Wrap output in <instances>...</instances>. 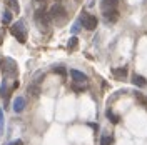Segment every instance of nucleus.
Returning a JSON list of instances; mask_svg holds the SVG:
<instances>
[{"label": "nucleus", "mask_w": 147, "mask_h": 145, "mask_svg": "<svg viewBox=\"0 0 147 145\" xmlns=\"http://www.w3.org/2000/svg\"><path fill=\"white\" fill-rule=\"evenodd\" d=\"M10 34L15 37L20 44H25V42H27V28H25V22L20 20V22H17V23H13V25L10 27Z\"/></svg>", "instance_id": "f257e3e1"}, {"label": "nucleus", "mask_w": 147, "mask_h": 145, "mask_svg": "<svg viewBox=\"0 0 147 145\" xmlns=\"http://www.w3.org/2000/svg\"><path fill=\"white\" fill-rule=\"evenodd\" d=\"M12 18H13V15L10 13V10H5V13H3V23L9 25L10 22H12Z\"/></svg>", "instance_id": "dca6fc26"}, {"label": "nucleus", "mask_w": 147, "mask_h": 145, "mask_svg": "<svg viewBox=\"0 0 147 145\" xmlns=\"http://www.w3.org/2000/svg\"><path fill=\"white\" fill-rule=\"evenodd\" d=\"M114 144V137L112 135H104L100 138V145H112Z\"/></svg>", "instance_id": "ddd939ff"}, {"label": "nucleus", "mask_w": 147, "mask_h": 145, "mask_svg": "<svg viewBox=\"0 0 147 145\" xmlns=\"http://www.w3.org/2000/svg\"><path fill=\"white\" fill-rule=\"evenodd\" d=\"M9 145H22V140H13V142H10Z\"/></svg>", "instance_id": "412c9836"}, {"label": "nucleus", "mask_w": 147, "mask_h": 145, "mask_svg": "<svg viewBox=\"0 0 147 145\" xmlns=\"http://www.w3.org/2000/svg\"><path fill=\"white\" fill-rule=\"evenodd\" d=\"M2 70L5 72V75H9V73H17V65H15V62H13L12 58H5V60L2 62Z\"/></svg>", "instance_id": "39448f33"}, {"label": "nucleus", "mask_w": 147, "mask_h": 145, "mask_svg": "<svg viewBox=\"0 0 147 145\" xmlns=\"http://www.w3.org/2000/svg\"><path fill=\"white\" fill-rule=\"evenodd\" d=\"M70 75H72V79L77 82V83H85V82H87V75L84 72H80V70H77V68H72V70H70Z\"/></svg>", "instance_id": "0eeeda50"}, {"label": "nucleus", "mask_w": 147, "mask_h": 145, "mask_svg": "<svg viewBox=\"0 0 147 145\" xmlns=\"http://www.w3.org/2000/svg\"><path fill=\"white\" fill-rule=\"evenodd\" d=\"M2 130H3V110L0 109V134H2Z\"/></svg>", "instance_id": "6ab92c4d"}, {"label": "nucleus", "mask_w": 147, "mask_h": 145, "mask_svg": "<svg viewBox=\"0 0 147 145\" xmlns=\"http://www.w3.org/2000/svg\"><path fill=\"white\" fill-rule=\"evenodd\" d=\"M117 5H119V0H100L102 10H105V9H117Z\"/></svg>", "instance_id": "1a4fd4ad"}, {"label": "nucleus", "mask_w": 147, "mask_h": 145, "mask_svg": "<svg viewBox=\"0 0 147 145\" xmlns=\"http://www.w3.org/2000/svg\"><path fill=\"white\" fill-rule=\"evenodd\" d=\"M102 15H104V18L109 23H114L119 18V12H117V9H105V10H102Z\"/></svg>", "instance_id": "423d86ee"}, {"label": "nucleus", "mask_w": 147, "mask_h": 145, "mask_svg": "<svg viewBox=\"0 0 147 145\" xmlns=\"http://www.w3.org/2000/svg\"><path fill=\"white\" fill-rule=\"evenodd\" d=\"M0 95H2V97H7V80L2 82V87H0Z\"/></svg>", "instance_id": "f3484780"}, {"label": "nucleus", "mask_w": 147, "mask_h": 145, "mask_svg": "<svg viewBox=\"0 0 147 145\" xmlns=\"http://www.w3.org/2000/svg\"><path fill=\"white\" fill-rule=\"evenodd\" d=\"M50 15H49V12H47L44 7L42 9H37L35 12V22L40 25V28L42 30H47V27H49V23H50Z\"/></svg>", "instance_id": "f03ea898"}, {"label": "nucleus", "mask_w": 147, "mask_h": 145, "mask_svg": "<svg viewBox=\"0 0 147 145\" xmlns=\"http://www.w3.org/2000/svg\"><path fill=\"white\" fill-rule=\"evenodd\" d=\"M132 82H134V85H137V87H146V85H147L146 77H142V75H137V73L132 77Z\"/></svg>", "instance_id": "9d476101"}, {"label": "nucleus", "mask_w": 147, "mask_h": 145, "mask_svg": "<svg viewBox=\"0 0 147 145\" xmlns=\"http://www.w3.org/2000/svg\"><path fill=\"white\" fill-rule=\"evenodd\" d=\"M80 28H82V25H80V22L77 20V22L72 25V28H70V30H72V34H79V30H80Z\"/></svg>", "instance_id": "a211bd4d"}, {"label": "nucleus", "mask_w": 147, "mask_h": 145, "mask_svg": "<svg viewBox=\"0 0 147 145\" xmlns=\"http://www.w3.org/2000/svg\"><path fill=\"white\" fill-rule=\"evenodd\" d=\"M79 22H80L82 28H85V30H95V28H97V18L94 17V15L82 13L80 18H79Z\"/></svg>", "instance_id": "7ed1b4c3"}, {"label": "nucleus", "mask_w": 147, "mask_h": 145, "mask_svg": "<svg viewBox=\"0 0 147 145\" xmlns=\"http://www.w3.org/2000/svg\"><path fill=\"white\" fill-rule=\"evenodd\" d=\"M114 75L120 79V80H124L125 77H127V68L125 67H122V68H114Z\"/></svg>", "instance_id": "9b49d317"}, {"label": "nucleus", "mask_w": 147, "mask_h": 145, "mask_svg": "<svg viewBox=\"0 0 147 145\" xmlns=\"http://www.w3.org/2000/svg\"><path fill=\"white\" fill-rule=\"evenodd\" d=\"M7 2V5H9L10 10H13L15 13L17 12H20V5H18V0H5Z\"/></svg>", "instance_id": "f8f14e48"}, {"label": "nucleus", "mask_w": 147, "mask_h": 145, "mask_svg": "<svg viewBox=\"0 0 147 145\" xmlns=\"http://www.w3.org/2000/svg\"><path fill=\"white\" fill-rule=\"evenodd\" d=\"M25 99L24 97H17V99L13 100V110L17 112V113H20V112H24V109H25Z\"/></svg>", "instance_id": "6e6552de"}, {"label": "nucleus", "mask_w": 147, "mask_h": 145, "mask_svg": "<svg viewBox=\"0 0 147 145\" xmlns=\"http://www.w3.org/2000/svg\"><path fill=\"white\" fill-rule=\"evenodd\" d=\"M77 44H79V38H77V37H70V40H69V44H67V48H69V50H74V48L77 47Z\"/></svg>", "instance_id": "4468645a"}, {"label": "nucleus", "mask_w": 147, "mask_h": 145, "mask_svg": "<svg viewBox=\"0 0 147 145\" xmlns=\"http://www.w3.org/2000/svg\"><path fill=\"white\" fill-rule=\"evenodd\" d=\"M107 117H109V120L110 122H112V124H119V115H114V113H112V112H110V110H107Z\"/></svg>", "instance_id": "2eb2a0df"}, {"label": "nucleus", "mask_w": 147, "mask_h": 145, "mask_svg": "<svg viewBox=\"0 0 147 145\" xmlns=\"http://www.w3.org/2000/svg\"><path fill=\"white\" fill-rule=\"evenodd\" d=\"M55 72H57V73H62V75H65V68H64V67H55Z\"/></svg>", "instance_id": "aec40b11"}, {"label": "nucleus", "mask_w": 147, "mask_h": 145, "mask_svg": "<svg viewBox=\"0 0 147 145\" xmlns=\"http://www.w3.org/2000/svg\"><path fill=\"white\" fill-rule=\"evenodd\" d=\"M49 15L52 20H57V22H62L65 17H67V13H65V9L64 5H60V3H55L50 7V12H49Z\"/></svg>", "instance_id": "20e7f679"}]
</instances>
